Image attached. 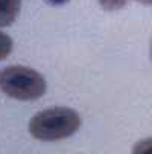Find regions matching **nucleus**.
<instances>
[{
    "label": "nucleus",
    "instance_id": "1",
    "mask_svg": "<svg viewBox=\"0 0 152 154\" xmlns=\"http://www.w3.org/2000/svg\"><path fill=\"white\" fill-rule=\"evenodd\" d=\"M81 127V116L70 107H50L34 115L29 121V133L43 142H56L73 136Z\"/></svg>",
    "mask_w": 152,
    "mask_h": 154
},
{
    "label": "nucleus",
    "instance_id": "2",
    "mask_svg": "<svg viewBox=\"0 0 152 154\" xmlns=\"http://www.w3.org/2000/svg\"><path fill=\"white\" fill-rule=\"evenodd\" d=\"M47 82L40 72L26 66H8L0 70V90L18 101H35L46 93Z\"/></svg>",
    "mask_w": 152,
    "mask_h": 154
},
{
    "label": "nucleus",
    "instance_id": "3",
    "mask_svg": "<svg viewBox=\"0 0 152 154\" xmlns=\"http://www.w3.org/2000/svg\"><path fill=\"white\" fill-rule=\"evenodd\" d=\"M21 0H0V28H8L17 20Z\"/></svg>",
    "mask_w": 152,
    "mask_h": 154
},
{
    "label": "nucleus",
    "instance_id": "4",
    "mask_svg": "<svg viewBox=\"0 0 152 154\" xmlns=\"http://www.w3.org/2000/svg\"><path fill=\"white\" fill-rule=\"evenodd\" d=\"M12 48H14L12 38H11L8 34H5V32L0 31V61L6 60V58L11 55Z\"/></svg>",
    "mask_w": 152,
    "mask_h": 154
},
{
    "label": "nucleus",
    "instance_id": "5",
    "mask_svg": "<svg viewBox=\"0 0 152 154\" xmlns=\"http://www.w3.org/2000/svg\"><path fill=\"white\" fill-rule=\"evenodd\" d=\"M133 154H152V136L136 142L133 146Z\"/></svg>",
    "mask_w": 152,
    "mask_h": 154
},
{
    "label": "nucleus",
    "instance_id": "6",
    "mask_svg": "<svg viewBox=\"0 0 152 154\" xmlns=\"http://www.w3.org/2000/svg\"><path fill=\"white\" fill-rule=\"evenodd\" d=\"M97 2H99L102 9L113 12V11H119V9L125 8L128 0H97Z\"/></svg>",
    "mask_w": 152,
    "mask_h": 154
},
{
    "label": "nucleus",
    "instance_id": "7",
    "mask_svg": "<svg viewBox=\"0 0 152 154\" xmlns=\"http://www.w3.org/2000/svg\"><path fill=\"white\" fill-rule=\"evenodd\" d=\"M49 3H52V5H64V3H67L69 0H47Z\"/></svg>",
    "mask_w": 152,
    "mask_h": 154
},
{
    "label": "nucleus",
    "instance_id": "8",
    "mask_svg": "<svg viewBox=\"0 0 152 154\" xmlns=\"http://www.w3.org/2000/svg\"><path fill=\"white\" fill-rule=\"evenodd\" d=\"M137 3L145 5V6H152V0H136Z\"/></svg>",
    "mask_w": 152,
    "mask_h": 154
},
{
    "label": "nucleus",
    "instance_id": "9",
    "mask_svg": "<svg viewBox=\"0 0 152 154\" xmlns=\"http://www.w3.org/2000/svg\"><path fill=\"white\" fill-rule=\"evenodd\" d=\"M149 52H151V63H152V38H151V48H149Z\"/></svg>",
    "mask_w": 152,
    "mask_h": 154
}]
</instances>
